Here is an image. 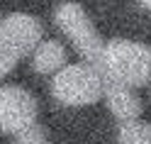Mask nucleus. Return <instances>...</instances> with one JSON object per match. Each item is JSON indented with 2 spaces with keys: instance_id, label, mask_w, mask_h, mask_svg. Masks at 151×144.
Here are the masks:
<instances>
[{
  "instance_id": "9d476101",
  "label": "nucleus",
  "mask_w": 151,
  "mask_h": 144,
  "mask_svg": "<svg viewBox=\"0 0 151 144\" xmlns=\"http://www.w3.org/2000/svg\"><path fill=\"white\" fill-rule=\"evenodd\" d=\"M17 137V144H49V139H46V132H44V127H39V124H29L27 130H22V132H17L15 134Z\"/></svg>"
},
{
  "instance_id": "f03ea898",
  "label": "nucleus",
  "mask_w": 151,
  "mask_h": 144,
  "mask_svg": "<svg viewBox=\"0 0 151 144\" xmlns=\"http://www.w3.org/2000/svg\"><path fill=\"white\" fill-rule=\"evenodd\" d=\"M54 98L63 105H90L102 98V73L93 64H71L54 73Z\"/></svg>"
},
{
  "instance_id": "423d86ee",
  "label": "nucleus",
  "mask_w": 151,
  "mask_h": 144,
  "mask_svg": "<svg viewBox=\"0 0 151 144\" xmlns=\"http://www.w3.org/2000/svg\"><path fill=\"white\" fill-rule=\"evenodd\" d=\"M102 95L107 100L110 112L119 122H134L141 115V100L132 93V85H124L112 78H102Z\"/></svg>"
},
{
  "instance_id": "9b49d317",
  "label": "nucleus",
  "mask_w": 151,
  "mask_h": 144,
  "mask_svg": "<svg viewBox=\"0 0 151 144\" xmlns=\"http://www.w3.org/2000/svg\"><path fill=\"white\" fill-rule=\"evenodd\" d=\"M139 3L144 5V7H151V0H139Z\"/></svg>"
},
{
  "instance_id": "20e7f679",
  "label": "nucleus",
  "mask_w": 151,
  "mask_h": 144,
  "mask_svg": "<svg viewBox=\"0 0 151 144\" xmlns=\"http://www.w3.org/2000/svg\"><path fill=\"white\" fill-rule=\"evenodd\" d=\"M37 103L20 85H3L0 88V130L7 134H17L34 124Z\"/></svg>"
},
{
  "instance_id": "0eeeda50",
  "label": "nucleus",
  "mask_w": 151,
  "mask_h": 144,
  "mask_svg": "<svg viewBox=\"0 0 151 144\" xmlns=\"http://www.w3.org/2000/svg\"><path fill=\"white\" fill-rule=\"evenodd\" d=\"M66 49L61 42H54V39H46L39 42V46L32 51V66L37 73H59L63 66H66Z\"/></svg>"
},
{
  "instance_id": "6e6552de",
  "label": "nucleus",
  "mask_w": 151,
  "mask_h": 144,
  "mask_svg": "<svg viewBox=\"0 0 151 144\" xmlns=\"http://www.w3.org/2000/svg\"><path fill=\"white\" fill-rule=\"evenodd\" d=\"M119 142L122 144H151V124L146 122H122L119 124Z\"/></svg>"
},
{
  "instance_id": "1a4fd4ad",
  "label": "nucleus",
  "mask_w": 151,
  "mask_h": 144,
  "mask_svg": "<svg viewBox=\"0 0 151 144\" xmlns=\"http://www.w3.org/2000/svg\"><path fill=\"white\" fill-rule=\"evenodd\" d=\"M22 59V54L15 49V44L7 37L0 34V78H5L7 73L15 69V64Z\"/></svg>"
},
{
  "instance_id": "7ed1b4c3",
  "label": "nucleus",
  "mask_w": 151,
  "mask_h": 144,
  "mask_svg": "<svg viewBox=\"0 0 151 144\" xmlns=\"http://www.w3.org/2000/svg\"><path fill=\"white\" fill-rule=\"evenodd\" d=\"M56 27L73 42V46L83 54V59L88 64L98 66L105 44H102L100 34L95 32V27L90 25L86 10L78 3H63L56 7Z\"/></svg>"
},
{
  "instance_id": "f257e3e1",
  "label": "nucleus",
  "mask_w": 151,
  "mask_h": 144,
  "mask_svg": "<svg viewBox=\"0 0 151 144\" xmlns=\"http://www.w3.org/2000/svg\"><path fill=\"white\" fill-rule=\"evenodd\" d=\"M95 69L102 73V78H112L137 88L151 78V49L139 42L112 39L105 44Z\"/></svg>"
},
{
  "instance_id": "39448f33",
  "label": "nucleus",
  "mask_w": 151,
  "mask_h": 144,
  "mask_svg": "<svg viewBox=\"0 0 151 144\" xmlns=\"http://www.w3.org/2000/svg\"><path fill=\"white\" fill-rule=\"evenodd\" d=\"M0 34L7 37L22 56H27V54H32L37 46H39L44 32H42V25L37 22L32 15L15 12V15L5 17V20L0 22Z\"/></svg>"
}]
</instances>
